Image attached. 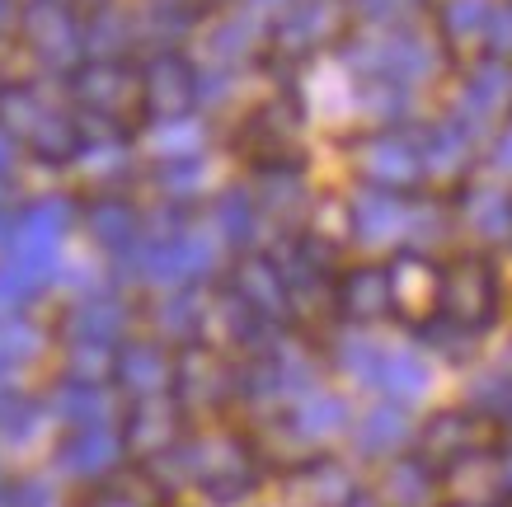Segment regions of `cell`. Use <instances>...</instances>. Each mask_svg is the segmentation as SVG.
Instances as JSON below:
<instances>
[{"instance_id":"6da1fadb","label":"cell","mask_w":512,"mask_h":507,"mask_svg":"<svg viewBox=\"0 0 512 507\" xmlns=\"http://www.w3.org/2000/svg\"><path fill=\"white\" fill-rule=\"evenodd\" d=\"M437 306L447 310L456 324H484L494 320L498 306V273L489 259H451L437 277Z\"/></svg>"},{"instance_id":"7a4b0ae2","label":"cell","mask_w":512,"mask_h":507,"mask_svg":"<svg viewBox=\"0 0 512 507\" xmlns=\"http://www.w3.org/2000/svg\"><path fill=\"white\" fill-rule=\"evenodd\" d=\"M489 0H442V15H437V29L447 38L451 47H466V43H480L489 38Z\"/></svg>"},{"instance_id":"3957f363","label":"cell","mask_w":512,"mask_h":507,"mask_svg":"<svg viewBox=\"0 0 512 507\" xmlns=\"http://www.w3.org/2000/svg\"><path fill=\"white\" fill-rule=\"evenodd\" d=\"M372 151H376V179L381 184H409V179H419L423 155L404 137H376Z\"/></svg>"}]
</instances>
